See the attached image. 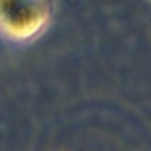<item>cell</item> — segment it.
<instances>
[{
    "label": "cell",
    "instance_id": "6da1fadb",
    "mask_svg": "<svg viewBox=\"0 0 151 151\" xmlns=\"http://www.w3.org/2000/svg\"><path fill=\"white\" fill-rule=\"evenodd\" d=\"M49 13L47 0H0V16L24 31H36Z\"/></svg>",
    "mask_w": 151,
    "mask_h": 151
}]
</instances>
